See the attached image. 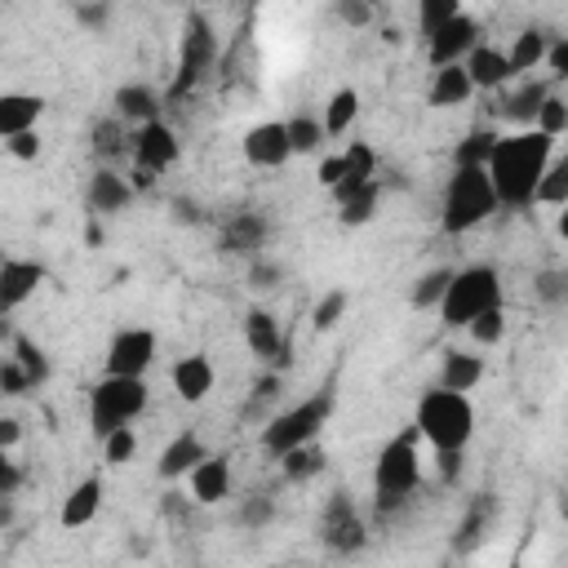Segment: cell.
Listing matches in <instances>:
<instances>
[{
  "mask_svg": "<svg viewBox=\"0 0 568 568\" xmlns=\"http://www.w3.org/2000/svg\"><path fill=\"white\" fill-rule=\"evenodd\" d=\"M550 151H555V138H546L541 129H519V133L497 138L493 160H488V178H493L501 209H528L532 204V195L550 169Z\"/></svg>",
  "mask_w": 568,
  "mask_h": 568,
  "instance_id": "cell-1",
  "label": "cell"
},
{
  "mask_svg": "<svg viewBox=\"0 0 568 568\" xmlns=\"http://www.w3.org/2000/svg\"><path fill=\"white\" fill-rule=\"evenodd\" d=\"M413 430L435 448V453H466L470 435H475V404L457 390H426L417 399V422Z\"/></svg>",
  "mask_w": 568,
  "mask_h": 568,
  "instance_id": "cell-2",
  "label": "cell"
},
{
  "mask_svg": "<svg viewBox=\"0 0 568 568\" xmlns=\"http://www.w3.org/2000/svg\"><path fill=\"white\" fill-rule=\"evenodd\" d=\"M422 484V453H417V430L395 435L373 466V510L386 519L390 510H399Z\"/></svg>",
  "mask_w": 568,
  "mask_h": 568,
  "instance_id": "cell-3",
  "label": "cell"
},
{
  "mask_svg": "<svg viewBox=\"0 0 568 568\" xmlns=\"http://www.w3.org/2000/svg\"><path fill=\"white\" fill-rule=\"evenodd\" d=\"M488 213H497V191L488 169H453L448 186H444V209H439V226L448 235L475 231L479 222H488Z\"/></svg>",
  "mask_w": 568,
  "mask_h": 568,
  "instance_id": "cell-4",
  "label": "cell"
},
{
  "mask_svg": "<svg viewBox=\"0 0 568 568\" xmlns=\"http://www.w3.org/2000/svg\"><path fill=\"white\" fill-rule=\"evenodd\" d=\"M501 306V280L493 266H462L448 284V297L439 306L444 324L448 328H470L484 311H497Z\"/></svg>",
  "mask_w": 568,
  "mask_h": 568,
  "instance_id": "cell-5",
  "label": "cell"
},
{
  "mask_svg": "<svg viewBox=\"0 0 568 568\" xmlns=\"http://www.w3.org/2000/svg\"><path fill=\"white\" fill-rule=\"evenodd\" d=\"M142 408H146V377H111V373H106V377L89 390V426H93L98 444H102L111 430L129 426Z\"/></svg>",
  "mask_w": 568,
  "mask_h": 568,
  "instance_id": "cell-6",
  "label": "cell"
},
{
  "mask_svg": "<svg viewBox=\"0 0 568 568\" xmlns=\"http://www.w3.org/2000/svg\"><path fill=\"white\" fill-rule=\"evenodd\" d=\"M328 413H333V390H320V395H311V399H302V404H293V408H284V413H275V417L266 422V430H262V448L280 462L284 453H293V448H302V444H315V435H320V426L328 422Z\"/></svg>",
  "mask_w": 568,
  "mask_h": 568,
  "instance_id": "cell-7",
  "label": "cell"
},
{
  "mask_svg": "<svg viewBox=\"0 0 568 568\" xmlns=\"http://www.w3.org/2000/svg\"><path fill=\"white\" fill-rule=\"evenodd\" d=\"M213 58H217V36L209 27L204 13H191L186 18V31H182V53H178V80L169 89V102L186 98L209 71H213Z\"/></svg>",
  "mask_w": 568,
  "mask_h": 568,
  "instance_id": "cell-8",
  "label": "cell"
},
{
  "mask_svg": "<svg viewBox=\"0 0 568 568\" xmlns=\"http://www.w3.org/2000/svg\"><path fill=\"white\" fill-rule=\"evenodd\" d=\"M320 541H324V550H333V555H355V550L368 546V524H364V515L355 510V501H351L346 488H333V493H328V501H324V510H320Z\"/></svg>",
  "mask_w": 568,
  "mask_h": 568,
  "instance_id": "cell-9",
  "label": "cell"
},
{
  "mask_svg": "<svg viewBox=\"0 0 568 568\" xmlns=\"http://www.w3.org/2000/svg\"><path fill=\"white\" fill-rule=\"evenodd\" d=\"M155 333L151 328H120L106 342V373L111 377H146V368L155 364Z\"/></svg>",
  "mask_w": 568,
  "mask_h": 568,
  "instance_id": "cell-10",
  "label": "cell"
},
{
  "mask_svg": "<svg viewBox=\"0 0 568 568\" xmlns=\"http://www.w3.org/2000/svg\"><path fill=\"white\" fill-rule=\"evenodd\" d=\"M479 36H484V31H479L475 13H466V9H462V13H457V18H453L435 40H426V58H430V67L439 71V67L466 62V58H470V49H475V44H484Z\"/></svg>",
  "mask_w": 568,
  "mask_h": 568,
  "instance_id": "cell-11",
  "label": "cell"
},
{
  "mask_svg": "<svg viewBox=\"0 0 568 568\" xmlns=\"http://www.w3.org/2000/svg\"><path fill=\"white\" fill-rule=\"evenodd\" d=\"M271 240V222H266V213H257V209H240V213H231L226 222H222V235H217V244H222V253L226 257H257V248Z\"/></svg>",
  "mask_w": 568,
  "mask_h": 568,
  "instance_id": "cell-12",
  "label": "cell"
},
{
  "mask_svg": "<svg viewBox=\"0 0 568 568\" xmlns=\"http://www.w3.org/2000/svg\"><path fill=\"white\" fill-rule=\"evenodd\" d=\"M244 160L257 164V169H280L288 155H293V142H288V129L284 120H266V124H253L240 142Z\"/></svg>",
  "mask_w": 568,
  "mask_h": 568,
  "instance_id": "cell-13",
  "label": "cell"
},
{
  "mask_svg": "<svg viewBox=\"0 0 568 568\" xmlns=\"http://www.w3.org/2000/svg\"><path fill=\"white\" fill-rule=\"evenodd\" d=\"M133 160L146 173H164L169 164H178V133L164 120H151L133 133Z\"/></svg>",
  "mask_w": 568,
  "mask_h": 568,
  "instance_id": "cell-14",
  "label": "cell"
},
{
  "mask_svg": "<svg viewBox=\"0 0 568 568\" xmlns=\"http://www.w3.org/2000/svg\"><path fill=\"white\" fill-rule=\"evenodd\" d=\"M244 342H248V351L257 359H266L275 368L288 364V346H284V333H280V324H275L271 311H262V306H248L244 311Z\"/></svg>",
  "mask_w": 568,
  "mask_h": 568,
  "instance_id": "cell-15",
  "label": "cell"
},
{
  "mask_svg": "<svg viewBox=\"0 0 568 568\" xmlns=\"http://www.w3.org/2000/svg\"><path fill=\"white\" fill-rule=\"evenodd\" d=\"M493 524H497V497H488V493L470 497V501H466V510H462V519H457V532H453V550H457V555H470V550H479V546L488 541Z\"/></svg>",
  "mask_w": 568,
  "mask_h": 568,
  "instance_id": "cell-16",
  "label": "cell"
},
{
  "mask_svg": "<svg viewBox=\"0 0 568 568\" xmlns=\"http://www.w3.org/2000/svg\"><path fill=\"white\" fill-rule=\"evenodd\" d=\"M40 280H44V266H40V262L4 257V266H0V306H4V311L22 306V302L40 288Z\"/></svg>",
  "mask_w": 568,
  "mask_h": 568,
  "instance_id": "cell-17",
  "label": "cell"
},
{
  "mask_svg": "<svg viewBox=\"0 0 568 568\" xmlns=\"http://www.w3.org/2000/svg\"><path fill=\"white\" fill-rule=\"evenodd\" d=\"M342 164H346V178L333 186V200H337V204H346L351 195H359L364 186L377 182V178H373V173H377V155H373L368 142H351V146L342 151Z\"/></svg>",
  "mask_w": 568,
  "mask_h": 568,
  "instance_id": "cell-18",
  "label": "cell"
},
{
  "mask_svg": "<svg viewBox=\"0 0 568 568\" xmlns=\"http://www.w3.org/2000/svg\"><path fill=\"white\" fill-rule=\"evenodd\" d=\"M231 493V457L226 453H209L195 470H191V497L200 506H213Z\"/></svg>",
  "mask_w": 568,
  "mask_h": 568,
  "instance_id": "cell-19",
  "label": "cell"
},
{
  "mask_svg": "<svg viewBox=\"0 0 568 568\" xmlns=\"http://www.w3.org/2000/svg\"><path fill=\"white\" fill-rule=\"evenodd\" d=\"M209 457V448H204V439L195 435V430H182L178 439H169L164 444V453H160V479H182V475H191L200 462Z\"/></svg>",
  "mask_w": 568,
  "mask_h": 568,
  "instance_id": "cell-20",
  "label": "cell"
},
{
  "mask_svg": "<svg viewBox=\"0 0 568 568\" xmlns=\"http://www.w3.org/2000/svg\"><path fill=\"white\" fill-rule=\"evenodd\" d=\"M44 115V98L36 93H0V138H18V133H31L36 120Z\"/></svg>",
  "mask_w": 568,
  "mask_h": 568,
  "instance_id": "cell-21",
  "label": "cell"
},
{
  "mask_svg": "<svg viewBox=\"0 0 568 568\" xmlns=\"http://www.w3.org/2000/svg\"><path fill=\"white\" fill-rule=\"evenodd\" d=\"M160 111H164V102L151 84H120L115 89V120H129L142 129V124L160 120Z\"/></svg>",
  "mask_w": 568,
  "mask_h": 568,
  "instance_id": "cell-22",
  "label": "cell"
},
{
  "mask_svg": "<svg viewBox=\"0 0 568 568\" xmlns=\"http://www.w3.org/2000/svg\"><path fill=\"white\" fill-rule=\"evenodd\" d=\"M173 390L186 399V404H200L209 390H213V364H209V355H182L178 364H173Z\"/></svg>",
  "mask_w": 568,
  "mask_h": 568,
  "instance_id": "cell-23",
  "label": "cell"
},
{
  "mask_svg": "<svg viewBox=\"0 0 568 568\" xmlns=\"http://www.w3.org/2000/svg\"><path fill=\"white\" fill-rule=\"evenodd\" d=\"M466 71H470L475 89H497V84H506L515 75L506 49H497V44H475L470 58H466Z\"/></svg>",
  "mask_w": 568,
  "mask_h": 568,
  "instance_id": "cell-24",
  "label": "cell"
},
{
  "mask_svg": "<svg viewBox=\"0 0 568 568\" xmlns=\"http://www.w3.org/2000/svg\"><path fill=\"white\" fill-rule=\"evenodd\" d=\"M470 93H475V84H470L466 62H453V67H439V71L430 75L426 102H430V106H462Z\"/></svg>",
  "mask_w": 568,
  "mask_h": 568,
  "instance_id": "cell-25",
  "label": "cell"
},
{
  "mask_svg": "<svg viewBox=\"0 0 568 568\" xmlns=\"http://www.w3.org/2000/svg\"><path fill=\"white\" fill-rule=\"evenodd\" d=\"M98 506H102V479H98V475H84V479L67 493L58 519H62V528H84V524H93Z\"/></svg>",
  "mask_w": 568,
  "mask_h": 568,
  "instance_id": "cell-26",
  "label": "cell"
},
{
  "mask_svg": "<svg viewBox=\"0 0 568 568\" xmlns=\"http://www.w3.org/2000/svg\"><path fill=\"white\" fill-rule=\"evenodd\" d=\"M133 200V182H124L120 173H111L106 164L89 178V209L93 213H120Z\"/></svg>",
  "mask_w": 568,
  "mask_h": 568,
  "instance_id": "cell-27",
  "label": "cell"
},
{
  "mask_svg": "<svg viewBox=\"0 0 568 568\" xmlns=\"http://www.w3.org/2000/svg\"><path fill=\"white\" fill-rule=\"evenodd\" d=\"M479 377H484V359H479V355L444 351V368H439V386H444V390L466 395V390H475V386H479Z\"/></svg>",
  "mask_w": 568,
  "mask_h": 568,
  "instance_id": "cell-28",
  "label": "cell"
},
{
  "mask_svg": "<svg viewBox=\"0 0 568 568\" xmlns=\"http://www.w3.org/2000/svg\"><path fill=\"white\" fill-rule=\"evenodd\" d=\"M550 98V89L546 84H537V80H528L519 93H510L506 98V106H501V115L506 120H515V124H524V129H537V111H541V102Z\"/></svg>",
  "mask_w": 568,
  "mask_h": 568,
  "instance_id": "cell-29",
  "label": "cell"
},
{
  "mask_svg": "<svg viewBox=\"0 0 568 568\" xmlns=\"http://www.w3.org/2000/svg\"><path fill=\"white\" fill-rule=\"evenodd\" d=\"M546 53H550V40H546L537 27L519 31V36H515V44L506 49V58H510V71H515V75H524V71H532L537 62H546Z\"/></svg>",
  "mask_w": 568,
  "mask_h": 568,
  "instance_id": "cell-30",
  "label": "cell"
},
{
  "mask_svg": "<svg viewBox=\"0 0 568 568\" xmlns=\"http://www.w3.org/2000/svg\"><path fill=\"white\" fill-rule=\"evenodd\" d=\"M493 146H497V133H488V129L466 133V138L457 142V151H453V169H488Z\"/></svg>",
  "mask_w": 568,
  "mask_h": 568,
  "instance_id": "cell-31",
  "label": "cell"
},
{
  "mask_svg": "<svg viewBox=\"0 0 568 568\" xmlns=\"http://www.w3.org/2000/svg\"><path fill=\"white\" fill-rule=\"evenodd\" d=\"M453 275H457V271H448V266H435V271H426V275H417V284H413V293H408V302H413L417 311H430V306H444V297H448V284H453Z\"/></svg>",
  "mask_w": 568,
  "mask_h": 568,
  "instance_id": "cell-32",
  "label": "cell"
},
{
  "mask_svg": "<svg viewBox=\"0 0 568 568\" xmlns=\"http://www.w3.org/2000/svg\"><path fill=\"white\" fill-rule=\"evenodd\" d=\"M324 448L320 444H302V448H293V453H284L280 457V470H284V479H293V484H306V479H315L320 470H324Z\"/></svg>",
  "mask_w": 568,
  "mask_h": 568,
  "instance_id": "cell-33",
  "label": "cell"
},
{
  "mask_svg": "<svg viewBox=\"0 0 568 568\" xmlns=\"http://www.w3.org/2000/svg\"><path fill=\"white\" fill-rule=\"evenodd\" d=\"M355 115H359V93L355 89H337L328 98V106H324V133L328 138H342L355 124Z\"/></svg>",
  "mask_w": 568,
  "mask_h": 568,
  "instance_id": "cell-34",
  "label": "cell"
},
{
  "mask_svg": "<svg viewBox=\"0 0 568 568\" xmlns=\"http://www.w3.org/2000/svg\"><path fill=\"white\" fill-rule=\"evenodd\" d=\"M124 151H133V138L124 133V120H106V115H102V120L93 124V155L111 164V160L124 155Z\"/></svg>",
  "mask_w": 568,
  "mask_h": 568,
  "instance_id": "cell-35",
  "label": "cell"
},
{
  "mask_svg": "<svg viewBox=\"0 0 568 568\" xmlns=\"http://www.w3.org/2000/svg\"><path fill=\"white\" fill-rule=\"evenodd\" d=\"M284 129H288L293 155H311V151H320V142L328 138V133H324V120H315V115H288Z\"/></svg>",
  "mask_w": 568,
  "mask_h": 568,
  "instance_id": "cell-36",
  "label": "cell"
},
{
  "mask_svg": "<svg viewBox=\"0 0 568 568\" xmlns=\"http://www.w3.org/2000/svg\"><path fill=\"white\" fill-rule=\"evenodd\" d=\"M377 195H382L377 182L364 186L359 195H351L346 204H337V222H342V226H364V222H373V213H377Z\"/></svg>",
  "mask_w": 568,
  "mask_h": 568,
  "instance_id": "cell-37",
  "label": "cell"
},
{
  "mask_svg": "<svg viewBox=\"0 0 568 568\" xmlns=\"http://www.w3.org/2000/svg\"><path fill=\"white\" fill-rule=\"evenodd\" d=\"M9 359H18L36 386H44V382H49V355H44V351H40L31 337H22V333H18V337H13V351H9Z\"/></svg>",
  "mask_w": 568,
  "mask_h": 568,
  "instance_id": "cell-38",
  "label": "cell"
},
{
  "mask_svg": "<svg viewBox=\"0 0 568 568\" xmlns=\"http://www.w3.org/2000/svg\"><path fill=\"white\" fill-rule=\"evenodd\" d=\"M457 13H462V4H453V0H426V4L417 9V31H422L426 40H435Z\"/></svg>",
  "mask_w": 568,
  "mask_h": 568,
  "instance_id": "cell-39",
  "label": "cell"
},
{
  "mask_svg": "<svg viewBox=\"0 0 568 568\" xmlns=\"http://www.w3.org/2000/svg\"><path fill=\"white\" fill-rule=\"evenodd\" d=\"M346 306H351V293H346V288H328V293L315 302L311 324H315L320 333H328V328H337V320L346 315Z\"/></svg>",
  "mask_w": 568,
  "mask_h": 568,
  "instance_id": "cell-40",
  "label": "cell"
},
{
  "mask_svg": "<svg viewBox=\"0 0 568 568\" xmlns=\"http://www.w3.org/2000/svg\"><path fill=\"white\" fill-rule=\"evenodd\" d=\"M532 204H559V209L568 204V160H555V164L546 169V178H541Z\"/></svg>",
  "mask_w": 568,
  "mask_h": 568,
  "instance_id": "cell-41",
  "label": "cell"
},
{
  "mask_svg": "<svg viewBox=\"0 0 568 568\" xmlns=\"http://www.w3.org/2000/svg\"><path fill=\"white\" fill-rule=\"evenodd\" d=\"M271 515H275V497H271V493H248L235 519H240L244 528H262V524H266Z\"/></svg>",
  "mask_w": 568,
  "mask_h": 568,
  "instance_id": "cell-42",
  "label": "cell"
},
{
  "mask_svg": "<svg viewBox=\"0 0 568 568\" xmlns=\"http://www.w3.org/2000/svg\"><path fill=\"white\" fill-rule=\"evenodd\" d=\"M537 129H541L546 138H559V133L568 129V102L550 93V98L541 102V111H537Z\"/></svg>",
  "mask_w": 568,
  "mask_h": 568,
  "instance_id": "cell-43",
  "label": "cell"
},
{
  "mask_svg": "<svg viewBox=\"0 0 568 568\" xmlns=\"http://www.w3.org/2000/svg\"><path fill=\"white\" fill-rule=\"evenodd\" d=\"M470 337H475L479 346H497V342L506 337V315H501V306H497V311H484V315L470 324Z\"/></svg>",
  "mask_w": 568,
  "mask_h": 568,
  "instance_id": "cell-44",
  "label": "cell"
},
{
  "mask_svg": "<svg viewBox=\"0 0 568 568\" xmlns=\"http://www.w3.org/2000/svg\"><path fill=\"white\" fill-rule=\"evenodd\" d=\"M0 390H4L9 399H18V395L36 390V382L27 377V368H22L18 359H4V364H0Z\"/></svg>",
  "mask_w": 568,
  "mask_h": 568,
  "instance_id": "cell-45",
  "label": "cell"
},
{
  "mask_svg": "<svg viewBox=\"0 0 568 568\" xmlns=\"http://www.w3.org/2000/svg\"><path fill=\"white\" fill-rule=\"evenodd\" d=\"M133 448H138V439H133V430H129V426H120V430H111V435L102 439V453H106V462H111V466L129 462V457H133Z\"/></svg>",
  "mask_w": 568,
  "mask_h": 568,
  "instance_id": "cell-46",
  "label": "cell"
},
{
  "mask_svg": "<svg viewBox=\"0 0 568 568\" xmlns=\"http://www.w3.org/2000/svg\"><path fill=\"white\" fill-rule=\"evenodd\" d=\"M537 297L541 302H564L568 297V271H541L537 275Z\"/></svg>",
  "mask_w": 568,
  "mask_h": 568,
  "instance_id": "cell-47",
  "label": "cell"
},
{
  "mask_svg": "<svg viewBox=\"0 0 568 568\" xmlns=\"http://www.w3.org/2000/svg\"><path fill=\"white\" fill-rule=\"evenodd\" d=\"M337 18H342L346 27H368V22H373V4H364V0H342V4H337Z\"/></svg>",
  "mask_w": 568,
  "mask_h": 568,
  "instance_id": "cell-48",
  "label": "cell"
},
{
  "mask_svg": "<svg viewBox=\"0 0 568 568\" xmlns=\"http://www.w3.org/2000/svg\"><path fill=\"white\" fill-rule=\"evenodd\" d=\"M18 484H22V466H18V462L4 453V457H0V497L9 501V497L18 493Z\"/></svg>",
  "mask_w": 568,
  "mask_h": 568,
  "instance_id": "cell-49",
  "label": "cell"
},
{
  "mask_svg": "<svg viewBox=\"0 0 568 568\" xmlns=\"http://www.w3.org/2000/svg\"><path fill=\"white\" fill-rule=\"evenodd\" d=\"M4 146H9V155H18V160H36V155H40V133H36V129H31V133H18V138H9Z\"/></svg>",
  "mask_w": 568,
  "mask_h": 568,
  "instance_id": "cell-50",
  "label": "cell"
},
{
  "mask_svg": "<svg viewBox=\"0 0 568 568\" xmlns=\"http://www.w3.org/2000/svg\"><path fill=\"white\" fill-rule=\"evenodd\" d=\"M275 280H280V266H271V262H257V257L248 262V284H253V288H271Z\"/></svg>",
  "mask_w": 568,
  "mask_h": 568,
  "instance_id": "cell-51",
  "label": "cell"
},
{
  "mask_svg": "<svg viewBox=\"0 0 568 568\" xmlns=\"http://www.w3.org/2000/svg\"><path fill=\"white\" fill-rule=\"evenodd\" d=\"M546 67H550L559 80H568V36H559V40L550 44V53H546Z\"/></svg>",
  "mask_w": 568,
  "mask_h": 568,
  "instance_id": "cell-52",
  "label": "cell"
},
{
  "mask_svg": "<svg viewBox=\"0 0 568 568\" xmlns=\"http://www.w3.org/2000/svg\"><path fill=\"white\" fill-rule=\"evenodd\" d=\"M75 18H80L84 27H93V31H98V27H106V22H111V9H106V4H75Z\"/></svg>",
  "mask_w": 568,
  "mask_h": 568,
  "instance_id": "cell-53",
  "label": "cell"
},
{
  "mask_svg": "<svg viewBox=\"0 0 568 568\" xmlns=\"http://www.w3.org/2000/svg\"><path fill=\"white\" fill-rule=\"evenodd\" d=\"M346 178V164H342V155H328V160H320V182L333 191L337 182Z\"/></svg>",
  "mask_w": 568,
  "mask_h": 568,
  "instance_id": "cell-54",
  "label": "cell"
},
{
  "mask_svg": "<svg viewBox=\"0 0 568 568\" xmlns=\"http://www.w3.org/2000/svg\"><path fill=\"white\" fill-rule=\"evenodd\" d=\"M275 390H280V373H266V377L257 382V390H253L248 413H253V408H262V404H271V399H275Z\"/></svg>",
  "mask_w": 568,
  "mask_h": 568,
  "instance_id": "cell-55",
  "label": "cell"
},
{
  "mask_svg": "<svg viewBox=\"0 0 568 568\" xmlns=\"http://www.w3.org/2000/svg\"><path fill=\"white\" fill-rule=\"evenodd\" d=\"M18 435H22V426H18L13 417H0V448H4V453H13Z\"/></svg>",
  "mask_w": 568,
  "mask_h": 568,
  "instance_id": "cell-56",
  "label": "cell"
},
{
  "mask_svg": "<svg viewBox=\"0 0 568 568\" xmlns=\"http://www.w3.org/2000/svg\"><path fill=\"white\" fill-rule=\"evenodd\" d=\"M173 217H182L186 226H191V222H200V213H195V204H191V200H173Z\"/></svg>",
  "mask_w": 568,
  "mask_h": 568,
  "instance_id": "cell-57",
  "label": "cell"
},
{
  "mask_svg": "<svg viewBox=\"0 0 568 568\" xmlns=\"http://www.w3.org/2000/svg\"><path fill=\"white\" fill-rule=\"evenodd\" d=\"M155 186V173H146V169H133V191H151Z\"/></svg>",
  "mask_w": 568,
  "mask_h": 568,
  "instance_id": "cell-58",
  "label": "cell"
},
{
  "mask_svg": "<svg viewBox=\"0 0 568 568\" xmlns=\"http://www.w3.org/2000/svg\"><path fill=\"white\" fill-rule=\"evenodd\" d=\"M555 231H559V235H564V240H568V204H564V209H559V222H555Z\"/></svg>",
  "mask_w": 568,
  "mask_h": 568,
  "instance_id": "cell-59",
  "label": "cell"
},
{
  "mask_svg": "<svg viewBox=\"0 0 568 568\" xmlns=\"http://www.w3.org/2000/svg\"><path fill=\"white\" fill-rule=\"evenodd\" d=\"M564 501H568V488H564Z\"/></svg>",
  "mask_w": 568,
  "mask_h": 568,
  "instance_id": "cell-60",
  "label": "cell"
}]
</instances>
